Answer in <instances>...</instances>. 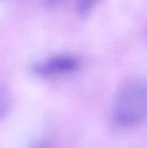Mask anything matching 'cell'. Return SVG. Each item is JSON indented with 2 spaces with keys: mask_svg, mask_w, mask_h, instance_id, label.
<instances>
[{
  "mask_svg": "<svg viewBox=\"0 0 147 148\" xmlns=\"http://www.w3.org/2000/svg\"><path fill=\"white\" fill-rule=\"evenodd\" d=\"M113 119L123 128H134L147 121V80L133 77L123 82L114 95Z\"/></svg>",
  "mask_w": 147,
  "mask_h": 148,
  "instance_id": "1",
  "label": "cell"
},
{
  "mask_svg": "<svg viewBox=\"0 0 147 148\" xmlns=\"http://www.w3.org/2000/svg\"><path fill=\"white\" fill-rule=\"evenodd\" d=\"M12 105V96L6 85L0 82V120L5 117Z\"/></svg>",
  "mask_w": 147,
  "mask_h": 148,
  "instance_id": "3",
  "label": "cell"
},
{
  "mask_svg": "<svg viewBox=\"0 0 147 148\" xmlns=\"http://www.w3.org/2000/svg\"><path fill=\"white\" fill-rule=\"evenodd\" d=\"M62 0H46V4L48 7L49 8H52V7H55V5H57Z\"/></svg>",
  "mask_w": 147,
  "mask_h": 148,
  "instance_id": "5",
  "label": "cell"
},
{
  "mask_svg": "<svg viewBox=\"0 0 147 148\" xmlns=\"http://www.w3.org/2000/svg\"><path fill=\"white\" fill-rule=\"evenodd\" d=\"M146 36H147V26H146Z\"/></svg>",
  "mask_w": 147,
  "mask_h": 148,
  "instance_id": "6",
  "label": "cell"
},
{
  "mask_svg": "<svg viewBox=\"0 0 147 148\" xmlns=\"http://www.w3.org/2000/svg\"><path fill=\"white\" fill-rule=\"evenodd\" d=\"M100 0H76V9L78 14L85 17L96 6Z\"/></svg>",
  "mask_w": 147,
  "mask_h": 148,
  "instance_id": "4",
  "label": "cell"
},
{
  "mask_svg": "<svg viewBox=\"0 0 147 148\" xmlns=\"http://www.w3.org/2000/svg\"><path fill=\"white\" fill-rule=\"evenodd\" d=\"M78 57L70 54H58L36 63L32 67L35 74L42 76L65 75L75 72L81 67Z\"/></svg>",
  "mask_w": 147,
  "mask_h": 148,
  "instance_id": "2",
  "label": "cell"
}]
</instances>
